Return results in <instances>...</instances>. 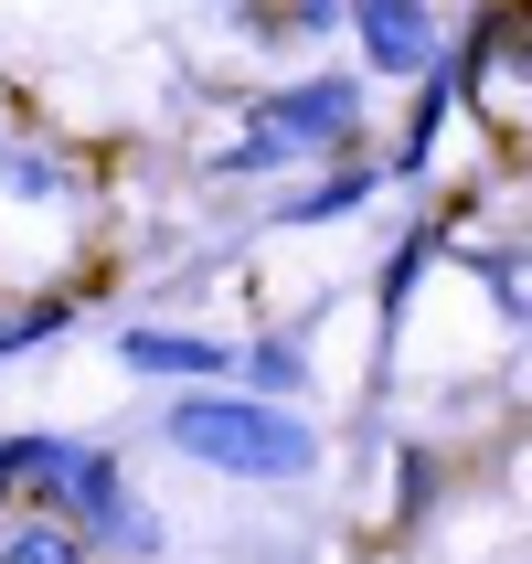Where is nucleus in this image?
Listing matches in <instances>:
<instances>
[{"label": "nucleus", "mask_w": 532, "mask_h": 564, "mask_svg": "<svg viewBox=\"0 0 532 564\" xmlns=\"http://www.w3.org/2000/svg\"><path fill=\"white\" fill-rule=\"evenodd\" d=\"M160 426H171L182 458H203V469H224V479H310L319 469V437L287 405H267V394H214V383H192Z\"/></svg>", "instance_id": "1"}, {"label": "nucleus", "mask_w": 532, "mask_h": 564, "mask_svg": "<svg viewBox=\"0 0 532 564\" xmlns=\"http://www.w3.org/2000/svg\"><path fill=\"white\" fill-rule=\"evenodd\" d=\"M256 139H267V150L278 160H310V150H341L351 128H362V86H351V75H310V86H267L256 96Z\"/></svg>", "instance_id": "2"}, {"label": "nucleus", "mask_w": 532, "mask_h": 564, "mask_svg": "<svg viewBox=\"0 0 532 564\" xmlns=\"http://www.w3.org/2000/svg\"><path fill=\"white\" fill-rule=\"evenodd\" d=\"M54 511L75 522V533L118 543V554H150V543H160V522H150L139 501H128L118 447H75V458H64V490H54Z\"/></svg>", "instance_id": "3"}, {"label": "nucleus", "mask_w": 532, "mask_h": 564, "mask_svg": "<svg viewBox=\"0 0 532 564\" xmlns=\"http://www.w3.org/2000/svg\"><path fill=\"white\" fill-rule=\"evenodd\" d=\"M341 22L362 32L373 75H426V54H437V11L426 0H341Z\"/></svg>", "instance_id": "4"}, {"label": "nucleus", "mask_w": 532, "mask_h": 564, "mask_svg": "<svg viewBox=\"0 0 532 564\" xmlns=\"http://www.w3.org/2000/svg\"><path fill=\"white\" fill-rule=\"evenodd\" d=\"M118 362L128 373H160V383H224L235 351L203 341V330H118Z\"/></svg>", "instance_id": "5"}, {"label": "nucleus", "mask_w": 532, "mask_h": 564, "mask_svg": "<svg viewBox=\"0 0 532 564\" xmlns=\"http://www.w3.org/2000/svg\"><path fill=\"white\" fill-rule=\"evenodd\" d=\"M479 75L458 54H426V86H415V118H405V150H394V171H426V150H437V128H447V107L469 96Z\"/></svg>", "instance_id": "6"}, {"label": "nucleus", "mask_w": 532, "mask_h": 564, "mask_svg": "<svg viewBox=\"0 0 532 564\" xmlns=\"http://www.w3.org/2000/svg\"><path fill=\"white\" fill-rule=\"evenodd\" d=\"M64 458H75V437H0V479H22V490H32V511H54Z\"/></svg>", "instance_id": "7"}, {"label": "nucleus", "mask_w": 532, "mask_h": 564, "mask_svg": "<svg viewBox=\"0 0 532 564\" xmlns=\"http://www.w3.org/2000/svg\"><path fill=\"white\" fill-rule=\"evenodd\" d=\"M235 373H246V394H267V405H298V394H310V351L278 330V341H256Z\"/></svg>", "instance_id": "8"}, {"label": "nucleus", "mask_w": 532, "mask_h": 564, "mask_svg": "<svg viewBox=\"0 0 532 564\" xmlns=\"http://www.w3.org/2000/svg\"><path fill=\"white\" fill-rule=\"evenodd\" d=\"M0 192H11V203H54V192H64V160L32 150V139H0Z\"/></svg>", "instance_id": "9"}, {"label": "nucleus", "mask_w": 532, "mask_h": 564, "mask_svg": "<svg viewBox=\"0 0 532 564\" xmlns=\"http://www.w3.org/2000/svg\"><path fill=\"white\" fill-rule=\"evenodd\" d=\"M64 319H75V299H32V310H11L0 319V362H22V351H43L64 330Z\"/></svg>", "instance_id": "10"}, {"label": "nucleus", "mask_w": 532, "mask_h": 564, "mask_svg": "<svg viewBox=\"0 0 532 564\" xmlns=\"http://www.w3.org/2000/svg\"><path fill=\"white\" fill-rule=\"evenodd\" d=\"M373 182H383V171H362V160H351V171H330L319 192H298V203H287V224H330V214H351Z\"/></svg>", "instance_id": "11"}, {"label": "nucleus", "mask_w": 532, "mask_h": 564, "mask_svg": "<svg viewBox=\"0 0 532 564\" xmlns=\"http://www.w3.org/2000/svg\"><path fill=\"white\" fill-rule=\"evenodd\" d=\"M426 256H437V224H415L405 246H394V267H383V319H405V299H415V278H426Z\"/></svg>", "instance_id": "12"}, {"label": "nucleus", "mask_w": 532, "mask_h": 564, "mask_svg": "<svg viewBox=\"0 0 532 564\" xmlns=\"http://www.w3.org/2000/svg\"><path fill=\"white\" fill-rule=\"evenodd\" d=\"M0 564H75V533L64 522H22V533L0 543Z\"/></svg>", "instance_id": "13"}, {"label": "nucleus", "mask_w": 532, "mask_h": 564, "mask_svg": "<svg viewBox=\"0 0 532 564\" xmlns=\"http://www.w3.org/2000/svg\"><path fill=\"white\" fill-rule=\"evenodd\" d=\"M479 278H490V299L522 319V246H490V256H479Z\"/></svg>", "instance_id": "14"}, {"label": "nucleus", "mask_w": 532, "mask_h": 564, "mask_svg": "<svg viewBox=\"0 0 532 564\" xmlns=\"http://www.w3.org/2000/svg\"><path fill=\"white\" fill-rule=\"evenodd\" d=\"M341 22V0H287V32H330Z\"/></svg>", "instance_id": "15"}, {"label": "nucleus", "mask_w": 532, "mask_h": 564, "mask_svg": "<svg viewBox=\"0 0 532 564\" xmlns=\"http://www.w3.org/2000/svg\"><path fill=\"white\" fill-rule=\"evenodd\" d=\"M0 490H11V479H0Z\"/></svg>", "instance_id": "16"}]
</instances>
